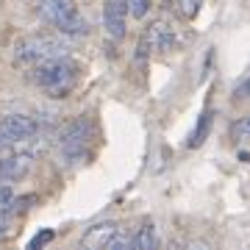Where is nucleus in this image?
I'll return each mask as SVG.
<instances>
[{
    "label": "nucleus",
    "mask_w": 250,
    "mask_h": 250,
    "mask_svg": "<svg viewBox=\"0 0 250 250\" xmlns=\"http://www.w3.org/2000/svg\"><path fill=\"white\" fill-rule=\"evenodd\" d=\"M200 6H203V0H178V11L187 20H195L200 14Z\"/></svg>",
    "instance_id": "13"
},
{
    "label": "nucleus",
    "mask_w": 250,
    "mask_h": 250,
    "mask_svg": "<svg viewBox=\"0 0 250 250\" xmlns=\"http://www.w3.org/2000/svg\"><path fill=\"white\" fill-rule=\"evenodd\" d=\"M150 11V0H128V14H134L136 20L147 17Z\"/></svg>",
    "instance_id": "14"
},
{
    "label": "nucleus",
    "mask_w": 250,
    "mask_h": 250,
    "mask_svg": "<svg viewBox=\"0 0 250 250\" xmlns=\"http://www.w3.org/2000/svg\"><path fill=\"white\" fill-rule=\"evenodd\" d=\"M231 139L233 142H250V114L239 117V120L231 125Z\"/></svg>",
    "instance_id": "11"
},
{
    "label": "nucleus",
    "mask_w": 250,
    "mask_h": 250,
    "mask_svg": "<svg viewBox=\"0 0 250 250\" xmlns=\"http://www.w3.org/2000/svg\"><path fill=\"white\" fill-rule=\"evenodd\" d=\"M70 42L64 36H53V34H31L22 36L17 45H14V64H39L56 56H67Z\"/></svg>",
    "instance_id": "3"
},
{
    "label": "nucleus",
    "mask_w": 250,
    "mask_h": 250,
    "mask_svg": "<svg viewBox=\"0 0 250 250\" xmlns=\"http://www.w3.org/2000/svg\"><path fill=\"white\" fill-rule=\"evenodd\" d=\"M159 245V236H156V228H153V223H145L139 231H136V236H134V248H139V250H153Z\"/></svg>",
    "instance_id": "10"
},
{
    "label": "nucleus",
    "mask_w": 250,
    "mask_h": 250,
    "mask_svg": "<svg viewBox=\"0 0 250 250\" xmlns=\"http://www.w3.org/2000/svg\"><path fill=\"white\" fill-rule=\"evenodd\" d=\"M233 98H236V100H250V75L242 81L236 89H233Z\"/></svg>",
    "instance_id": "15"
},
{
    "label": "nucleus",
    "mask_w": 250,
    "mask_h": 250,
    "mask_svg": "<svg viewBox=\"0 0 250 250\" xmlns=\"http://www.w3.org/2000/svg\"><path fill=\"white\" fill-rule=\"evenodd\" d=\"M17 206V195L11 187H0V214H9L11 208Z\"/></svg>",
    "instance_id": "12"
},
{
    "label": "nucleus",
    "mask_w": 250,
    "mask_h": 250,
    "mask_svg": "<svg viewBox=\"0 0 250 250\" xmlns=\"http://www.w3.org/2000/svg\"><path fill=\"white\" fill-rule=\"evenodd\" d=\"M117 231H120V225H117V223H98V225H92L89 231L81 236V248H89V250L108 248V242L114 239Z\"/></svg>",
    "instance_id": "9"
},
{
    "label": "nucleus",
    "mask_w": 250,
    "mask_h": 250,
    "mask_svg": "<svg viewBox=\"0 0 250 250\" xmlns=\"http://www.w3.org/2000/svg\"><path fill=\"white\" fill-rule=\"evenodd\" d=\"M53 239V231H42L39 236H36L34 242H31V248H36V245H42V242H50Z\"/></svg>",
    "instance_id": "16"
},
{
    "label": "nucleus",
    "mask_w": 250,
    "mask_h": 250,
    "mask_svg": "<svg viewBox=\"0 0 250 250\" xmlns=\"http://www.w3.org/2000/svg\"><path fill=\"white\" fill-rule=\"evenodd\" d=\"M142 42L150 47V53H170L172 47L178 45V36L167 22H150L145 28Z\"/></svg>",
    "instance_id": "8"
},
{
    "label": "nucleus",
    "mask_w": 250,
    "mask_h": 250,
    "mask_svg": "<svg viewBox=\"0 0 250 250\" xmlns=\"http://www.w3.org/2000/svg\"><path fill=\"white\" fill-rule=\"evenodd\" d=\"M36 14H39V20H45L47 25H53L67 39L89 34V22L83 20V14L78 11V6L72 0H39Z\"/></svg>",
    "instance_id": "2"
},
{
    "label": "nucleus",
    "mask_w": 250,
    "mask_h": 250,
    "mask_svg": "<svg viewBox=\"0 0 250 250\" xmlns=\"http://www.w3.org/2000/svg\"><path fill=\"white\" fill-rule=\"evenodd\" d=\"M31 83H36L39 89H45L53 98H64L67 92H72L75 78H78V64L67 59V56H56L47 62L34 64V70L28 72Z\"/></svg>",
    "instance_id": "1"
},
{
    "label": "nucleus",
    "mask_w": 250,
    "mask_h": 250,
    "mask_svg": "<svg viewBox=\"0 0 250 250\" xmlns=\"http://www.w3.org/2000/svg\"><path fill=\"white\" fill-rule=\"evenodd\" d=\"M103 28L111 39H125L128 31V0H106L103 3Z\"/></svg>",
    "instance_id": "7"
},
{
    "label": "nucleus",
    "mask_w": 250,
    "mask_h": 250,
    "mask_svg": "<svg viewBox=\"0 0 250 250\" xmlns=\"http://www.w3.org/2000/svg\"><path fill=\"white\" fill-rule=\"evenodd\" d=\"M31 167H34V156L31 153H20L14 147H0V184L25 178L31 172Z\"/></svg>",
    "instance_id": "6"
},
{
    "label": "nucleus",
    "mask_w": 250,
    "mask_h": 250,
    "mask_svg": "<svg viewBox=\"0 0 250 250\" xmlns=\"http://www.w3.org/2000/svg\"><path fill=\"white\" fill-rule=\"evenodd\" d=\"M89 134H92V123L86 120V117L72 120L62 134H59V150H62L64 164H67V161H81L83 156H86Z\"/></svg>",
    "instance_id": "4"
},
{
    "label": "nucleus",
    "mask_w": 250,
    "mask_h": 250,
    "mask_svg": "<svg viewBox=\"0 0 250 250\" xmlns=\"http://www.w3.org/2000/svg\"><path fill=\"white\" fill-rule=\"evenodd\" d=\"M39 123L28 114H9L0 120V147H17V145L34 139Z\"/></svg>",
    "instance_id": "5"
}]
</instances>
